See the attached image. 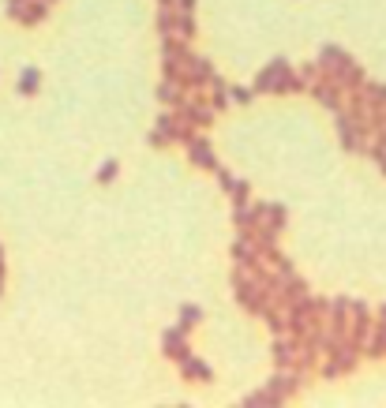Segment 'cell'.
<instances>
[{
    "mask_svg": "<svg viewBox=\"0 0 386 408\" xmlns=\"http://www.w3.org/2000/svg\"><path fill=\"white\" fill-rule=\"evenodd\" d=\"M323 356H326V364H319L315 371L323 374V379H337V374H349L352 367H357L360 345H352L349 337H341V341H330Z\"/></svg>",
    "mask_w": 386,
    "mask_h": 408,
    "instance_id": "cell-1",
    "label": "cell"
},
{
    "mask_svg": "<svg viewBox=\"0 0 386 408\" xmlns=\"http://www.w3.org/2000/svg\"><path fill=\"white\" fill-rule=\"evenodd\" d=\"M232 292H237L240 307H248L252 315H259V307L270 300V289L263 281H255L244 266H232Z\"/></svg>",
    "mask_w": 386,
    "mask_h": 408,
    "instance_id": "cell-2",
    "label": "cell"
},
{
    "mask_svg": "<svg viewBox=\"0 0 386 408\" xmlns=\"http://www.w3.org/2000/svg\"><path fill=\"white\" fill-rule=\"evenodd\" d=\"M214 75H218V71H214V64L188 49V60H184V79H180L184 90H188V94H203V86H210Z\"/></svg>",
    "mask_w": 386,
    "mask_h": 408,
    "instance_id": "cell-3",
    "label": "cell"
},
{
    "mask_svg": "<svg viewBox=\"0 0 386 408\" xmlns=\"http://www.w3.org/2000/svg\"><path fill=\"white\" fill-rule=\"evenodd\" d=\"M191 135V127L184 124V116L176 113H162L158 116V127H154V135H150V142H154V146H169V142H184Z\"/></svg>",
    "mask_w": 386,
    "mask_h": 408,
    "instance_id": "cell-4",
    "label": "cell"
},
{
    "mask_svg": "<svg viewBox=\"0 0 386 408\" xmlns=\"http://www.w3.org/2000/svg\"><path fill=\"white\" fill-rule=\"evenodd\" d=\"M323 75H330L345 94H349V90H360V86H364V68H360V64L352 60V57H345V53L323 71Z\"/></svg>",
    "mask_w": 386,
    "mask_h": 408,
    "instance_id": "cell-5",
    "label": "cell"
},
{
    "mask_svg": "<svg viewBox=\"0 0 386 408\" xmlns=\"http://www.w3.org/2000/svg\"><path fill=\"white\" fill-rule=\"evenodd\" d=\"M334 116H337L334 124H337V135H341V146H345V150H352V154L367 150V127H364V124H357V120L345 113V109H337Z\"/></svg>",
    "mask_w": 386,
    "mask_h": 408,
    "instance_id": "cell-6",
    "label": "cell"
},
{
    "mask_svg": "<svg viewBox=\"0 0 386 408\" xmlns=\"http://www.w3.org/2000/svg\"><path fill=\"white\" fill-rule=\"evenodd\" d=\"M176 113L184 116V124H188V127H210L214 105H210V101H203V94H188V98L180 101V109H176Z\"/></svg>",
    "mask_w": 386,
    "mask_h": 408,
    "instance_id": "cell-7",
    "label": "cell"
},
{
    "mask_svg": "<svg viewBox=\"0 0 386 408\" xmlns=\"http://www.w3.org/2000/svg\"><path fill=\"white\" fill-rule=\"evenodd\" d=\"M311 98H315L323 109H330V113H337V109L345 105V90L334 83L330 75H323V79H315V83H311Z\"/></svg>",
    "mask_w": 386,
    "mask_h": 408,
    "instance_id": "cell-8",
    "label": "cell"
},
{
    "mask_svg": "<svg viewBox=\"0 0 386 408\" xmlns=\"http://www.w3.org/2000/svg\"><path fill=\"white\" fill-rule=\"evenodd\" d=\"M352 322H349V341L352 345H360V352H364V345H367V337H372V311H367V303H352Z\"/></svg>",
    "mask_w": 386,
    "mask_h": 408,
    "instance_id": "cell-9",
    "label": "cell"
},
{
    "mask_svg": "<svg viewBox=\"0 0 386 408\" xmlns=\"http://www.w3.org/2000/svg\"><path fill=\"white\" fill-rule=\"evenodd\" d=\"M300 386H304V374H300V371H293V367H281L274 379H270V386H267V390L274 394V401L281 405V401H289V397H293Z\"/></svg>",
    "mask_w": 386,
    "mask_h": 408,
    "instance_id": "cell-10",
    "label": "cell"
},
{
    "mask_svg": "<svg viewBox=\"0 0 386 408\" xmlns=\"http://www.w3.org/2000/svg\"><path fill=\"white\" fill-rule=\"evenodd\" d=\"M184 146H188V157L199 165V169H218V157H214L210 139H206V135H195V131H191L188 139H184Z\"/></svg>",
    "mask_w": 386,
    "mask_h": 408,
    "instance_id": "cell-11",
    "label": "cell"
},
{
    "mask_svg": "<svg viewBox=\"0 0 386 408\" xmlns=\"http://www.w3.org/2000/svg\"><path fill=\"white\" fill-rule=\"evenodd\" d=\"M255 259H259V251H255L252 229H240V233L232 236V262H237V266H252Z\"/></svg>",
    "mask_w": 386,
    "mask_h": 408,
    "instance_id": "cell-12",
    "label": "cell"
},
{
    "mask_svg": "<svg viewBox=\"0 0 386 408\" xmlns=\"http://www.w3.org/2000/svg\"><path fill=\"white\" fill-rule=\"evenodd\" d=\"M296 352H300V337H293V333H278L274 337V364L278 367H293Z\"/></svg>",
    "mask_w": 386,
    "mask_h": 408,
    "instance_id": "cell-13",
    "label": "cell"
},
{
    "mask_svg": "<svg viewBox=\"0 0 386 408\" xmlns=\"http://www.w3.org/2000/svg\"><path fill=\"white\" fill-rule=\"evenodd\" d=\"M162 345H165V356L176 359V364H180V359L191 352V348H188V330H184V326H173V330H165Z\"/></svg>",
    "mask_w": 386,
    "mask_h": 408,
    "instance_id": "cell-14",
    "label": "cell"
},
{
    "mask_svg": "<svg viewBox=\"0 0 386 408\" xmlns=\"http://www.w3.org/2000/svg\"><path fill=\"white\" fill-rule=\"evenodd\" d=\"M285 68H289V60H285V57H274V60L267 64V68L259 71V79H255V86H252V90H255V94H263V90H270V94H274V83L281 79V71H285Z\"/></svg>",
    "mask_w": 386,
    "mask_h": 408,
    "instance_id": "cell-15",
    "label": "cell"
},
{
    "mask_svg": "<svg viewBox=\"0 0 386 408\" xmlns=\"http://www.w3.org/2000/svg\"><path fill=\"white\" fill-rule=\"evenodd\" d=\"M45 15H49V0H27V4L15 12V19H19L23 27H34V23H42Z\"/></svg>",
    "mask_w": 386,
    "mask_h": 408,
    "instance_id": "cell-16",
    "label": "cell"
},
{
    "mask_svg": "<svg viewBox=\"0 0 386 408\" xmlns=\"http://www.w3.org/2000/svg\"><path fill=\"white\" fill-rule=\"evenodd\" d=\"M180 374H184V379H195V382H210V379H214L210 367H206L203 359L195 356V352H188V356L180 359Z\"/></svg>",
    "mask_w": 386,
    "mask_h": 408,
    "instance_id": "cell-17",
    "label": "cell"
},
{
    "mask_svg": "<svg viewBox=\"0 0 386 408\" xmlns=\"http://www.w3.org/2000/svg\"><path fill=\"white\" fill-rule=\"evenodd\" d=\"M300 90H308V83L300 79V71H281V79L274 83V94H300Z\"/></svg>",
    "mask_w": 386,
    "mask_h": 408,
    "instance_id": "cell-18",
    "label": "cell"
},
{
    "mask_svg": "<svg viewBox=\"0 0 386 408\" xmlns=\"http://www.w3.org/2000/svg\"><path fill=\"white\" fill-rule=\"evenodd\" d=\"M158 98H162V105L180 109V101L188 98V90H184L180 83H173V79H165V86H158Z\"/></svg>",
    "mask_w": 386,
    "mask_h": 408,
    "instance_id": "cell-19",
    "label": "cell"
},
{
    "mask_svg": "<svg viewBox=\"0 0 386 408\" xmlns=\"http://www.w3.org/2000/svg\"><path fill=\"white\" fill-rule=\"evenodd\" d=\"M364 352L367 356H386V322H375L372 326V337H367V345H364Z\"/></svg>",
    "mask_w": 386,
    "mask_h": 408,
    "instance_id": "cell-20",
    "label": "cell"
},
{
    "mask_svg": "<svg viewBox=\"0 0 386 408\" xmlns=\"http://www.w3.org/2000/svg\"><path fill=\"white\" fill-rule=\"evenodd\" d=\"M210 105H214V113H221V109H229V86H225L218 75L210 79Z\"/></svg>",
    "mask_w": 386,
    "mask_h": 408,
    "instance_id": "cell-21",
    "label": "cell"
},
{
    "mask_svg": "<svg viewBox=\"0 0 386 408\" xmlns=\"http://www.w3.org/2000/svg\"><path fill=\"white\" fill-rule=\"evenodd\" d=\"M176 19H180V12H176V8H162V12H158V30H162V38L165 34H176Z\"/></svg>",
    "mask_w": 386,
    "mask_h": 408,
    "instance_id": "cell-22",
    "label": "cell"
},
{
    "mask_svg": "<svg viewBox=\"0 0 386 408\" xmlns=\"http://www.w3.org/2000/svg\"><path fill=\"white\" fill-rule=\"evenodd\" d=\"M195 15L191 12H180V19H176V38H184V42H191V38H195Z\"/></svg>",
    "mask_w": 386,
    "mask_h": 408,
    "instance_id": "cell-23",
    "label": "cell"
},
{
    "mask_svg": "<svg viewBox=\"0 0 386 408\" xmlns=\"http://www.w3.org/2000/svg\"><path fill=\"white\" fill-rule=\"evenodd\" d=\"M263 221H267V225H274L278 233H281V229H285V206H281V203H270V206H267V218H263Z\"/></svg>",
    "mask_w": 386,
    "mask_h": 408,
    "instance_id": "cell-24",
    "label": "cell"
},
{
    "mask_svg": "<svg viewBox=\"0 0 386 408\" xmlns=\"http://www.w3.org/2000/svg\"><path fill=\"white\" fill-rule=\"evenodd\" d=\"M199 318H203V311H199L195 303H184V307H180V326H184V330H191Z\"/></svg>",
    "mask_w": 386,
    "mask_h": 408,
    "instance_id": "cell-25",
    "label": "cell"
},
{
    "mask_svg": "<svg viewBox=\"0 0 386 408\" xmlns=\"http://www.w3.org/2000/svg\"><path fill=\"white\" fill-rule=\"evenodd\" d=\"M337 57H341V49H337V45H323V49H319V60H315V64H319V71H326Z\"/></svg>",
    "mask_w": 386,
    "mask_h": 408,
    "instance_id": "cell-26",
    "label": "cell"
},
{
    "mask_svg": "<svg viewBox=\"0 0 386 408\" xmlns=\"http://www.w3.org/2000/svg\"><path fill=\"white\" fill-rule=\"evenodd\" d=\"M360 90H364L375 105H386V86L383 83H367V79H364V86H360Z\"/></svg>",
    "mask_w": 386,
    "mask_h": 408,
    "instance_id": "cell-27",
    "label": "cell"
},
{
    "mask_svg": "<svg viewBox=\"0 0 386 408\" xmlns=\"http://www.w3.org/2000/svg\"><path fill=\"white\" fill-rule=\"evenodd\" d=\"M19 90H23V94H34V90H38V71H34V68H27V71H23Z\"/></svg>",
    "mask_w": 386,
    "mask_h": 408,
    "instance_id": "cell-28",
    "label": "cell"
},
{
    "mask_svg": "<svg viewBox=\"0 0 386 408\" xmlns=\"http://www.w3.org/2000/svg\"><path fill=\"white\" fill-rule=\"evenodd\" d=\"M296 71H300L304 83H315V79H319V64H304V68H296Z\"/></svg>",
    "mask_w": 386,
    "mask_h": 408,
    "instance_id": "cell-29",
    "label": "cell"
},
{
    "mask_svg": "<svg viewBox=\"0 0 386 408\" xmlns=\"http://www.w3.org/2000/svg\"><path fill=\"white\" fill-rule=\"evenodd\" d=\"M112 176H117V162H106V165H101V173H98V180H101V183H109Z\"/></svg>",
    "mask_w": 386,
    "mask_h": 408,
    "instance_id": "cell-30",
    "label": "cell"
},
{
    "mask_svg": "<svg viewBox=\"0 0 386 408\" xmlns=\"http://www.w3.org/2000/svg\"><path fill=\"white\" fill-rule=\"evenodd\" d=\"M252 94L255 90H232V101H237V105H248V101H252Z\"/></svg>",
    "mask_w": 386,
    "mask_h": 408,
    "instance_id": "cell-31",
    "label": "cell"
},
{
    "mask_svg": "<svg viewBox=\"0 0 386 408\" xmlns=\"http://www.w3.org/2000/svg\"><path fill=\"white\" fill-rule=\"evenodd\" d=\"M372 157H375V165H379L383 176H386V150H375V146H372Z\"/></svg>",
    "mask_w": 386,
    "mask_h": 408,
    "instance_id": "cell-32",
    "label": "cell"
},
{
    "mask_svg": "<svg viewBox=\"0 0 386 408\" xmlns=\"http://www.w3.org/2000/svg\"><path fill=\"white\" fill-rule=\"evenodd\" d=\"M176 12H195V0H173Z\"/></svg>",
    "mask_w": 386,
    "mask_h": 408,
    "instance_id": "cell-33",
    "label": "cell"
},
{
    "mask_svg": "<svg viewBox=\"0 0 386 408\" xmlns=\"http://www.w3.org/2000/svg\"><path fill=\"white\" fill-rule=\"evenodd\" d=\"M23 4H27V0H8V15H12V19H15V12H19Z\"/></svg>",
    "mask_w": 386,
    "mask_h": 408,
    "instance_id": "cell-34",
    "label": "cell"
},
{
    "mask_svg": "<svg viewBox=\"0 0 386 408\" xmlns=\"http://www.w3.org/2000/svg\"><path fill=\"white\" fill-rule=\"evenodd\" d=\"M0 292H4V251H0Z\"/></svg>",
    "mask_w": 386,
    "mask_h": 408,
    "instance_id": "cell-35",
    "label": "cell"
},
{
    "mask_svg": "<svg viewBox=\"0 0 386 408\" xmlns=\"http://www.w3.org/2000/svg\"><path fill=\"white\" fill-rule=\"evenodd\" d=\"M49 4H53V0H49Z\"/></svg>",
    "mask_w": 386,
    "mask_h": 408,
    "instance_id": "cell-36",
    "label": "cell"
}]
</instances>
